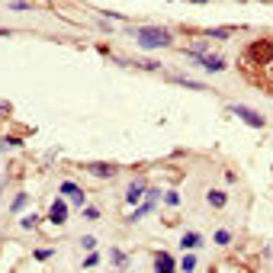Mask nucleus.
Listing matches in <instances>:
<instances>
[{
	"label": "nucleus",
	"instance_id": "nucleus-29",
	"mask_svg": "<svg viewBox=\"0 0 273 273\" xmlns=\"http://www.w3.org/2000/svg\"><path fill=\"white\" fill-rule=\"evenodd\" d=\"M196 4H206V0H196Z\"/></svg>",
	"mask_w": 273,
	"mask_h": 273
},
{
	"label": "nucleus",
	"instance_id": "nucleus-17",
	"mask_svg": "<svg viewBox=\"0 0 273 273\" xmlns=\"http://www.w3.org/2000/svg\"><path fill=\"white\" fill-rule=\"evenodd\" d=\"M110 260H113V263H119V267H126V263H129V257H126L122 251H110Z\"/></svg>",
	"mask_w": 273,
	"mask_h": 273
},
{
	"label": "nucleus",
	"instance_id": "nucleus-21",
	"mask_svg": "<svg viewBox=\"0 0 273 273\" xmlns=\"http://www.w3.org/2000/svg\"><path fill=\"white\" fill-rule=\"evenodd\" d=\"M10 113H13V103L10 100H0V119H7Z\"/></svg>",
	"mask_w": 273,
	"mask_h": 273
},
{
	"label": "nucleus",
	"instance_id": "nucleus-15",
	"mask_svg": "<svg viewBox=\"0 0 273 273\" xmlns=\"http://www.w3.org/2000/svg\"><path fill=\"white\" fill-rule=\"evenodd\" d=\"M206 36L209 39H228V36H232V29H206Z\"/></svg>",
	"mask_w": 273,
	"mask_h": 273
},
{
	"label": "nucleus",
	"instance_id": "nucleus-6",
	"mask_svg": "<svg viewBox=\"0 0 273 273\" xmlns=\"http://www.w3.org/2000/svg\"><path fill=\"white\" fill-rule=\"evenodd\" d=\"M196 65L199 68H206V71H225V58L222 55H196Z\"/></svg>",
	"mask_w": 273,
	"mask_h": 273
},
{
	"label": "nucleus",
	"instance_id": "nucleus-14",
	"mask_svg": "<svg viewBox=\"0 0 273 273\" xmlns=\"http://www.w3.org/2000/svg\"><path fill=\"white\" fill-rule=\"evenodd\" d=\"M212 241L219 244V248H225V244H232V232H225V228H219V232L212 235Z\"/></svg>",
	"mask_w": 273,
	"mask_h": 273
},
{
	"label": "nucleus",
	"instance_id": "nucleus-25",
	"mask_svg": "<svg viewBox=\"0 0 273 273\" xmlns=\"http://www.w3.org/2000/svg\"><path fill=\"white\" fill-rule=\"evenodd\" d=\"M81 244H84V248H87V251H93V248H96V241H93V238H90V235H84V238H81Z\"/></svg>",
	"mask_w": 273,
	"mask_h": 273
},
{
	"label": "nucleus",
	"instance_id": "nucleus-18",
	"mask_svg": "<svg viewBox=\"0 0 273 273\" xmlns=\"http://www.w3.org/2000/svg\"><path fill=\"white\" fill-rule=\"evenodd\" d=\"M26 199H29V196H26V193H20V196H13V202H10V209H13V212H20V209L26 206Z\"/></svg>",
	"mask_w": 273,
	"mask_h": 273
},
{
	"label": "nucleus",
	"instance_id": "nucleus-9",
	"mask_svg": "<svg viewBox=\"0 0 273 273\" xmlns=\"http://www.w3.org/2000/svg\"><path fill=\"white\" fill-rule=\"evenodd\" d=\"M148 212H154V199H145L142 206L135 209V212H129V222H138V219H145Z\"/></svg>",
	"mask_w": 273,
	"mask_h": 273
},
{
	"label": "nucleus",
	"instance_id": "nucleus-20",
	"mask_svg": "<svg viewBox=\"0 0 273 273\" xmlns=\"http://www.w3.org/2000/svg\"><path fill=\"white\" fill-rule=\"evenodd\" d=\"M180 267L183 270H196V254H187V257L180 260Z\"/></svg>",
	"mask_w": 273,
	"mask_h": 273
},
{
	"label": "nucleus",
	"instance_id": "nucleus-2",
	"mask_svg": "<svg viewBox=\"0 0 273 273\" xmlns=\"http://www.w3.org/2000/svg\"><path fill=\"white\" fill-rule=\"evenodd\" d=\"M244 61H248V65H257V68L270 65V61H273V42H270V39H257V42H251L248 51H244Z\"/></svg>",
	"mask_w": 273,
	"mask_h": 273
},
{
	"label": "nucleus",
	"instance_id": "nucleus-10",
	"mask_svg": "<svg viewBox=\"0 0 273 273\" xmlns=\"http://www.w3.org/2000/svg\"><path fill=\"white\" fill-rule=\"evenodd\" d=\"M180 248H183V251H193V248H202V238H199L196 232H187V235H183V238H180Z\"/></svg>",
	"mask_w": 273,
	"mask_h": 273
},
{
	"label": "nucleus",
	"instance_id": "nucleus-27",
	"mask_svg": "<svg viewBox=\"0 0 273 273\" xmlns=\"http://www.w3.org/2000/svg\"><path fill=\"white\" fill-rule=\"evenodd\" d=\"M51 254H55V251H48V248H45V251H36V260H48Z\"/></svg>",
	"mask_w": 273,
	"mask_h": 273
},
{
	"label": "nucleus",
	"instance_id": "nucleus-26",
	"mask_svg": "<svg viewBox=\"0 0 273 273\" xmlns=\"http://www.w3.org/2000/svg\"><path fill=\"white\" fill-rule=\"evenodd\" d=\"M96 260H100V257H96V251H93V254H87V257H84V267H93Z\"/></svg>",
	"mask_w": 273,
	"mask_h": 273
},
{
	"label": "nucleus",
	"instance_id": "nucleus-30",
	"mask_svg": "<svg viewBox=\"0 0 273 273\" xmlns=\"http://www.w3.org/2000/svg\"><path fill=\"white\" fill-rule=\"evenodd\" d=\"M235 4H244V0H235Z\"/></svg>",
	"mask_w": 273,
	"mask_h": 273
},
{
	"label": "nucleus",
	"instance_id": "nucleus-13",
	"mask_svg": "<svg viewBox=\"0 0 273 273\" xmlns=\"http://www.w3.org/2000/svg\"><path fill=\"white\" fill-rule=\"evenodd\" d=\"M174 84H180V87H190V90H206V84H199V81H190V77H171Z\"/></svg>",
	"mask_w": 273,
	"mask_h": 273
},
{
	"label": "nucleus",
	"instance_id": "nucleus-16",
	"mask_svg": "<svg viewBox=\"0 0 273 273\" xmlns=\"http://www.w3.org/2000/svg\"><path fill=\"white\" fill-rule=\"evenodd\" d=\"M84 219H87V222H96V219H100V209H96V206H84Z\"/></svg>",
	"mask_w": 273,
	"mask_h": 273
},
{
	"label": "nucleus",
	"instance_id": "nucleus-19",
	"mask_svg": "<svg viewBox=\"0 0 273 273\" xmlns=\"http://www.w3.org/2000/svg\"><path fill=\"white\" fill-rule=\"evenodd\" d=\"M164 202H167V206H180V193H177V190L164 193Z\"/></svg>",
	"mask_w": 273,
	"mask_h": 273
},
{
	"label": "nucleus",
	"instance_id": "nucleus-11",
	"mask_svg": "<svg viewBox=\"0 0 273 273\" xmlns=\"http://www.w3.org/2000/svg\"><path fill=\"white\" fill-rule=\"evenodd\" d=\"M142 193H145V180H135L129 187V193H126V202H129V206H132V202H138V199H142Z\"/></svg>",
	"mask_w": 273,
	"mask_h": 273
},
{
	"label": "nucleus",
	"instance_id": "nucleus-8",
	"mask_svg": "<svg viewBox=\"0 0 273 273\" xmlns=\"http://www.w3.org/2000/svg\"><path fill=\"white\" fill-rule=\"evenodd\" d=\"M174 267L177 263H174V257L167 251H154V270L157 273H174Z\"/></svg>",
	"mask_w": 273,
	"mask_h": 273
},
{
	"label": "nucleus",
	"instance_id": "nucleus-28",
	"mask_svg": "<svg viewBox=\"0 0 273 273\" xmlns=\"http://www.w3.org/2000/svg\"><path fill=\"white\" fill-rule=\"evenodd\" d=\"M10 7H16V10H26L29 4H26V0H10Z\"/></svg>",
	"mask_w": 273,
	"mask_h": 273
},
{
	"label": "nucleus",
	"instance_id": "nucleus-24",
	"mask_svg": "<svg viewBox=\"0 0 273 273\" xmlns=\"http://www.w3.org/2000/svg\"><path fill=\"white\" fill-rule=\"evenodd\" d=\"M4 148H7V151H10V148H20V138H10V135H7V138H4Z\"/></svg>",
	"mask_w": 273,
	"mask_h": 273
},
{
	"label": "nucleus",
	"instance_id": "nucleus-12",
	"mask_svg": "<svg viewBox=\"0 0 273 273\" xmlns=\"http://www.w3.org/2000/svg\"><path fill=\"white\" fill-rule=\"evenodd\" d=\"M206 202H209L212 209H222L225 202H228V196H225L222 190H209V193H206Z\"/></svg>",
	"mask_w": 273,
	"mask_h": 273
},
{
	"label": "nucleus",
	"instance_id": "nucleus-5",
	"mask_svg": "<svg viewBox=\"0 0 273 273\" xmlns=\"http://www.w3.org/2000/svg\"><path fill=\"white\" fill-rule=\"evenodd\" d=\"M87 171H90L93 177H100V180H110V177H116V174H119V167L116 164H106V161H93Z\"/></svg>",
	"mask_w": 273,
	"mask_h": 273
},
{
	"label": "nucleus",
	"instance_id": "nucleus-3",
	"mask_svg": "<svg viewBox=\"0 0 273 273\" xmlns=\"http://www.w3.org/2000/svg\"><path fill=\"white\" fill-rule=\"evenodd\" d=\"M232 113H235L238 119H244L251 129H263V126H267V119H263L257 110H251V106H241V103H232Z\"/></svg>",
	"mask_w": 273,
	"mask_h": 273
},
{
	"label": "nucleus",
	"instance_id": "nucleus-22",
	"mask_svg": "<svg viewBox=\"0 0 273 273\" xmlns=\"http://www.w3.org/2000/svg\"><path fill=\"white\" fill-rule=\"evenodd\" d=\"M20 225L26 228V232H29V228H36V225H39V219H36V215H26V219H23Z\"/></svg>",
	"mask_w": 273,
	"mask_h": 273
},
{
	"label": "nucleus",
	"instance_id": "nucleus-7",
	"mask_svg": "<svg viewBox=\"0 0 273 273\" xmlns=\"http://www.w3.org/2000/svg\"><path fill=\"white\" fill-rule=\"evenodd\" d=\"M48 219L55 225H65L68 222V202L65 199H55V202H51V209H48Z\"/></svg>",
	"mask_w": 273,
	"mask_h": 273
},
{
	"label": "nucleus",
	"instance_id": "nucleus-23",
	"mask_svg": "<svg viewBox=\"0 0 273 273\" xmlns=\"http://www.w3.org/2000/svg\"><path fill=\"white\" fill-rule=\"evenodd\" d=\"M138 68H145V71H157L161 65H157V61H138Z\"/></svg>",
	"mask_w": 273,
	"mask_h": 273
},
{
	"label": "nucleus",
	"instance_id": "nucleus-1",
	"mask_svg": "<svg viewBox=\"0 0 273 273\" xmlns=\"http://www.w3.org/2000/svg\"><path fill=\"white\" fill-rule=\"evenodd\" d=\"M135 39L142 48H167L174 42V32L164 26H145V29H135Z\"/></svg>",
	"mask_w": 273,
	"mask_h": 273
},
{
	"label": "nucleus",
	"instance_id": "nucleus-4",
	"mask_svg": "<svg viewBox=\"0 0 273 273\" xmlns=\"http://www.w3.org/2000/svg\"><path fill=\"white\" fill-rule=\"evenodd\" d=\"M61 196H68V199H71V202H74V206H84V202H87V196H84V190H81V187H77V183H74V180H65V183H61Z\"/></svg>",
	"mask_w": 273,
	"mask_h": 273
}]
</instances>
